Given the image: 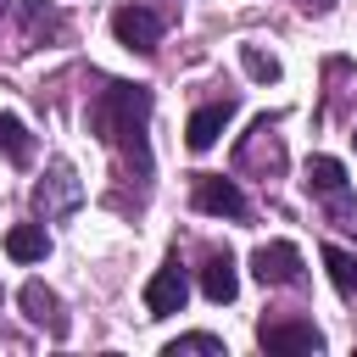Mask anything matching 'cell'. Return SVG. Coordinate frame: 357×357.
<instances>
[{
  "label": "cell",
  "mask_w": 357,
  "mask_h": 357,
  "mask_svg": "<svg viewBox=\"0 0 357 357\" xmlns=\"http://www.w3.org/2000/svg\"><path fill=\"white\" fill-rule=\"evenodd\" d=\"M89 128L117 151L128 178H139V184L151 178V139H145V128H151V89L145 84H123V78L100 84V95L89 100Z\"/></svg>",
  "instance_id": "cell-1"
},
{
  "label": "cell",
  "mask_w": 357,
  "mask_h": 357,
  "mask_svg": "<svg viewBox=\"0 0 357 357\" xmlns=\"http://www.w3.org/2000/svg\"><path fill=\"white\" fill-rule=\"evenodd\" d=\"M17 301H22V312H28L33 324H45L50 335H67V318H61V301H56V290H50V284L28 279V284L17 290Z\"/></svg>",
  "instance_id": "cell-8"
},
{
  "label": "cell",
  "mask_w": 357,
  "mask_h": 357,
  "mask_svg": "<svg viewBox=\"0 0 357 357\" xmlns=\"http://www.w3.org/2000/svg\"><path fill=\"white\" fill-rule=\"evenodd\" d=\"M201 290H206V301H218V307H229V301L240 296V273H234V257H229V251H212V257H206Z\"/></svg>",
  "instance_id": "cell-9"
},
{
  "label": "cell",
  "mask_w": 357,
  "mask_h": 357,
  "mask_svg": "<svg viewBox=\"0 0 357 357\" xmlns=\"http://www.w3.org/2000/svg\"><path fill=\"white\" fill-rule=\"evenodd\" d=\"M195 206L212 212V218H245V212H251L245 190H240L234 178H223V173H201V178H195Z\"/></svg>",
  "instance_id": "cell-6"
},
{
  "label": "cell",
  "mask_w": 357,
  "mask_h": 357,
  "mask_svg": "<svg viewBox=\"0 0 357 357\" xmlns=\"http://www.w3.org/2000/svg\"><path fill=\"white\" fill-rule=\"evenodd\" d=\"M307 190L312 195H346V167L335 156H312L307 162Z\"/></svg>",
  "instance_id": "cell-13"
},
{
  "label": "cell",
  "mask_w": 357,
  "mask_h": 357,
  "mask_svg": "<svg viewBox=\"0 0 357 357\" xmlns=\"http://www.w3.org/2000/svg\"><path fill=\"white\" fill-rule=\"evenodd\" d=\"M240 67H245L257 84H279V61H273L262 45H240Z\"/></svg>",
  "instance_id": "cell-16"
},
{
  "label": "cell",
  "mask_w": 357,
  "mask_h": 357,
  "mask_svg": "<svg viewBox=\"0 0 357 357\" xmlns=\"http://www.w3.org/2000/svg\"><path fill=\"white\" fill-rule=\"evenodd\" d=\"M351 145H357V134H351Z\"/></svg>",
  "instance_id": "cell-18"
},
{
  "label": "cell",
  "mask_w": 357,
  "mask_h": 357,
  "mask_svg": "<svg viewBox=\"0 0 357 357\" xmlns=\"http://www.w3.org/2000/svg\"><path fill=\"white\" fill-rule=\"evenodd\" d=\"M257 340H262L268 351H324V335H318L312 324H262Z\"/></svg>",
  "instance_id": "cell-10"
},
{
  "label": "cell",
  "mask_w": 357,
  "mask_h": 357,
  "mask_svg": "<svg viewBox=\"0 0 357 357\" xmlns=\"http://www.w3.org/2000/svg\"><path fill=\"white\" fill-rule=\"evenodd\" d=\"M162 351H167V357H184V351H212V357H223V340H218V335H178V340H167Z\"/></svg>",
  "instance_id": "cell-17"
},
{
  "label": "cell",
  "mask_w": 357,
  "mask_h": 357,
  "mask_svg": "<svg viewBox=\"0 0 357 357\" xmlns=\"http://www.w3.org/2000/svg\"><path fill=\"white\" fill-rule=\"evenodd\" d=\"M234 95H223V100H206V106H195L190 112V128H184V145L190 151H212L218 145V134L229 128V117H234Z\"/></svg>",
  "instance_id": "cell-7"
},
{
  "label": "cell",
  "mask_w": 357,
  "mask_h": 357,
  "mask_svg": "<svg viewBox=\"0 0 357 357\" xmlns=\"http://www.w3.org/2000/svg\"><path fill=\"white\" fill-rule=\"evenodd\" d=\"M112 33H117L123 50L151 56V50L162 45V17H156L151 6H117V11H112Z\"/></svg>",
  "instance_id": "cell-3"
},
{
  "label": "cell",
  "mask_w": 357,
  "mask_h": 357,
  "mask_svg": "<svg viewBox=\"0 0 357 357\" xmlns=\"http://www.w3.org/2000/svg\"><path fill=\"white\" fill-rule=\"evenodd\" d=\"M324 268H329V279H335V290H340V296H357V257H351V251L324 245Z\"/></svg>",
  "instance_id": "cell-15"
},
{
  "label": "cell",
  "mask_w": 357,
  "mask_h": 357,
  "mask_svg": "<svg viewBox=\"0 0 357 357\" xmlns=\"http://www.w3.org/2000/svg\"><path fill=\"white\" fill-rule=\"evenodd\" d=\"M22 33H28V45L56 39V33H67V17L56 6H45V0H22Z\"/></svg>",
  "instance_id": "cell-11"
},
{
  "label": "cell",
  "mask_w": 357,
  "mask_h": 357,
  "mask_svg": "<svg viewBox=\"0 0 357 357\" xmlns=\"http://www.w3.org/2000/svg\"><path fill=\"white\" fill-rule=\"evenodd\" d=\"M45 251H50L45 223H17V229L6 234V257H11V262H45Z\"/></svg>",
  "instance_id": "cell-12"
},
{
  "label": "cell",
  "mask_w": 357,
  "mask_h": 357,
  "mask_svg": "<svg viewBox=\"0 0 357 357\" xmlns=\"http://www.w3.org/2000/svg\"><path fill=\"white\" fill-rule=\"evenodd\" d=\"M0 6H6V0H0Z\"/></svg>",
  "instance_id": "cell-19"
},
{
  "label": "cell",
  "mask_w": 357,
  "mask_h": 357,
  "mask_svg": "<svg viewBox=\"0 0 357 357\" xmlns=\"http://www.w3.org/2000/svg\"><path fill=\"white\" fill-rule=\"evenodd\" d=\"M251 273L257 284H301V251L290 240H268L251 251Z\"/></svg>",
  "instance_id": "cell-5"
},
{
  "label": "cell",
  "mask_w": 357,
  "mask_h": 357,
  "mask_svg": "<svg viewBox=\"0 0 357 357\" xmlns=\"http://www.w3.org/2000/svg\"><path fill=\"white\" fill-rule=\"evenodd\" d=\"M78 201H84V184H78L73 162H67V156H56V162H50V173L33 184V206H39V218L50 223V218H67Z\"/></svg>",
  "instance_id": "cell-2"
},
{
  "label": "cell",
  "mask_w": 357,
  "mask_h": 357,
  "mask_svg": "<svg viewBox=\"0 0 357 357\" xmlns=\"http://www.w3.org/2000/svg\"><path fill=\"white\" fill-rule=\"evenodd\" d=\"M0 156H6L11 167H22V162L33 156V134H28L11 112H0Z\"/></svg>",
  "instance_id": "cell-14"
},
{
  "label": "cell",
  "mask_w": 357,
  "mask_h": 357,
  "mask_svg": "<svg viewBox=\"0 0 357 357\" xmlns=\"http://www.w3.org/2000/svg\"><path fill=\"white\" fill-rule=\"evenodd\" d=\"M184 301H190V279H184L178 257H167L151 273V284H145V312L151 318H167V312H184Z\"/></svg>",
  "instance_id": "cell-4"
}]
</instances>
